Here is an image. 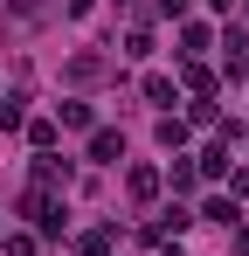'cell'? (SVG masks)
<instances>
[{
	"label": "cell",
	"instance_id": "1",
	"mask_svg": "<svg viewBox=\"0 0 249 256\" xmlns=\"http://www.w3.org/2000/svg\"><path fill=\"white\" fill-rule=\"evenodd\" d=\"M21 214H28V228H35V236H70L62 194H48V187H28V194H21Z\"/></svg>",
	"mask_w": 249,
	"mask_h": 256
},
{
	"label": "cell",
	"instance_id": "2",
	"mask_svg": "<svg viewBox=\"0 0 249 256\" xmlns=\"http://www.w3.org/2000/svg\"><path fill=\"white\" fill-rule=\"evenodd\" d=\"M124 194H132V208H152V201L166 194L160 166H132V173H124Z\"/></svg>",
	"mask_w": 249,
	"mask_h": 256
},
{
	"label": "cell",
	"instance_id": "3",
	"mask_svg": "<svg viewBox=\"0 0 249 256\" xmlns=\"http://www.w3.org/2000/svg\"><path fill=\"white\" fill-rule=\"evenodd\" d=\"M83 160L118 166V160H124V132H118V125H97V132H90V146H83Z\"/></svg>",
	"mask_w": 249,
	"mask_h": 256
},
{
	"label": "cell",
	"instance_id": "4",
	"mask_svg": "<svg viewBox=\"0 0 249 256\" xmlns=\"http://www.w3.org/2000/svg\"><path fill=\"white\" fill-rule=\"evenodd\" d=\"M228 166H236V160H228V138L214 132V138L201 146V160H194V173H201V180H228Z\"/></svg>",
	"mask_w": 249,
	"mask_h": 256
},
{
	"label": "cell",
	"instance_id": "5",
	"mask_svg": "<svg viewBox=\"0 0 249 256\" xmlns=\"http://www.w3.org/2000/svg\"><path fill=\"white\" fill-rule=\"evenodd\" d=\"M70 180H76V166H70V160H56V152H35V187H48V194H62Z\"/></svg>",
	"mask_w": 249,
	"mask_h": 256
},
{
	"label": "cell",
	"instance_id": "6",
	"mask_svg": "<svg viewBox=\"0 0 249 256\" xmlns=\"http://www.w3.org/2000/svg\"><path fill=\"white\" fill-rule=\"evenodd\" d=\"M56 132H97V111L83 97H70V104H56Z\"/></svg>",
	"mask_w": 249,
	"mask_h": 256
},
{
	"label": "cell",
	"instance_id": "7",
	"mask_svg": "<svg viewBox=\"0 0 249 256\" xmlns=\"http://www.w3.org/2000/svg\"><path fill=\"white\" fill-rule=\"evenodd\" d=\"M208 48H214V28H201V21H187V28H180V62H201Z\"/></svg>",
	"mask_w": 249,
	"mask_h": 256
},
{
	"label": "cell",
	"instance_id": "8",
	"mask_svg": "<svg viewBox=\"0 0 249 256\" xmlns=\"http://www.w3.org/2000/svg\"><path fill=\"white\" fill-rule=\"evenodd\" d=\"M180 90L187 97H214V70L208 62H180Z\"/></svg>",
	"mask_w": 249,
	"mask_h": 256
},
{
	"label": "cell",
	"instance_id": "9",
	"mask_svg": "<svg viewBox=\"0 0 249 256\" xmlns=\"http://www.w3.org/2000/svg\"><path fill=\"white\" fill-rule=\"evenodd\" d=\"M187 138H194V125H187L180 111H166V118H160V146H166V152H180Z\"/></svg>",
	"mask_w": 249,
	"mask_h": 256
},
{
	"label": "cell",
	"instance_id": "10",
	"mask_svg": "<svg viewBox=\"0 0 249 256\" xmlns=\"http://www.w3.org/2000/svg\"><path fill=\"white\" fill-rule=\"evenodd\" d=\"M76 256H118V228H90V236H76Z\"/></svg>",
	"mask_w": 249,
	"mask_h": 256
},
{
	"label": "cell",
	"instance_id": "11",
	"mask_svg": "<svg viewBox=\"0 0 249 256\" xmlns=\"http://www.w3.org/2000/svg\"><path fill=\"white\" fill-rule=\"evenodd\" d=\"M0 250H7V256H42V236H35V228H7Z\"/></svg>",
	"mask_w": 249,
	"mask_h": 256
},
{
	"label": "cell",
	"instance_id": "12",
	"mask_svg": "<svg viewBox=\"0 0 249 256\" xmlns=\"http://www.w3.org/2000/svg\"><path fill=\"white\" fill-rule=\"evenodd\" d=\"M21 104H28L21 90H7V97H0V132H21V125H28V111H21Z\"/></svg>",
	"mask_w": 249,
	"mask_h": 256
},
{
	"label": "cell",
	"instance_id": "13",
	"mask_svg": "<svg viewBox=\"0 0 249 256\" xmlns=\"http://www.w3.org/2000/svg\"><path fill=\"white\" fill-rule=\"evenodd\" d=\"M208 222H222V228H236V222H242V201H228V194H214V201H208Z\"/></svg>",
	"mask_w": 249,
	"mask_h": 256
},
{
	"label": "cell",
	"instance_id": "14",
	"mask_svg": "<svg viewBox=\"0 0 249 256\" xmlns=\"http://www.w3.org/2000/svg\"><path fill=\"white\" fill-rule=\"evenodd\" d=\"M21 132H28V146H35V152H56V138H62L56 118H35V125H21Z\"/></svg>",
	"mask_w": 249,
	"mask_h": 256
},
{
	"label": "cell",
	"instance_id": "15",
	"mask_svg": "<svg viewBox=\"0 0 249 256\" xmlns=\"http://www.w3.org/2000/svg\"><path fill=\"white\" fill-rule=\"evenodd\" d=\"M104 76V56H70V84H97Z\"/></svg>",
	"mask_w": 249,
	"mask_h": 256
},
{
	"label": "cell",
	"instance_id": "16",
	"mask_svg": "<svg viewBox=\"0 0 249 256\" xmlns=\"http://www.w3.org/2000/svg\"><path fill=\"white\" fill-rule=\"evenodd\" d=\"M146 97H152V104H180V84H173V76H146Z\"/></svg>",
	"mask_w": 249,
	"mask_h": 256
},
{
	"label": "cell",
	"instance_id": "17",
	"mask_svg": "<svg viewBox=\"0 0 249 256\" xmlns=\"http://www.w3.org/2000/svg\"><path fill=\"white\" fill-rule=\"evenodd\" d=\"M124 56H132V62H138V56H152V28H146V21L124 35Z\"/></svg>",
	"mask_w": 249,
	"mask_h": 256
},
{
	"label": "cell",
	"instance_id": "18",
	"mask_svg": "<svg viewBox=\"0 0 249 256\" xmlns=\"http://www.w3.org/2000/svg\"><path fill=\"white\" fill-rule=\"evenodd\" d=\"M160 180H173V194H194V180H201V173L180 160V166H173V173H160Z\"/></svg>",
	"mask_w": 249,
	"mask_h": 256
},
{
	"label": "cell",
	"instance_id": "19",
	"mask_svg": "<svg viewBox=\"0 0 249 256\" xmlns=\"http://www.w3.org/2000/svg\"><path fill=\"white\" fill-rule=\"evenodd\" d=\"M160 14L166 21H187V0H160Z\"/></svg>",
	"mask_w": 249,
	"mask_h": 256
},
{
	"label": "cell",
	"instance_id": "20",
	"mask_svg": "<svg viewBox=\"0 0 249 256\" xmlns=\"http://www.w3.org/2000/svg\"><path fill=\"white\" fill-rule=\"evenodd\" d=\"M90 7H97V0H62V14H70V21H83Z\"/></svg>",
	"mask_w": 249,
	"mask_h": 256
},
{
	"label": "cell",
	"instance_id": "21",
	"mask_svg": "<svg viewBox=\"0 0 249 256\" xmlns=\"http://www.w3.org/2000/svg\"><path fill=\"white\" fill-rule=\"evenodd\" d=\"M118 7H138V0H118Z\"/></svg>",
	"mask_w": 249,
	"mask_h": 256
}]
</instances>
